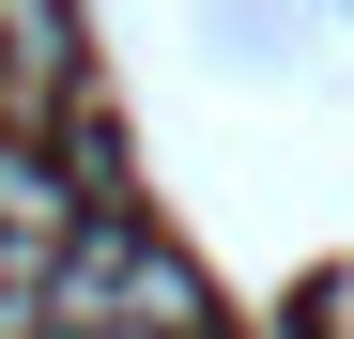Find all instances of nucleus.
<instances>
[{"instance_id":"obj_1","label":"nucleus","mask_w":354,"mask_h":339,"mask_svg":"<svg viewBox=\"0 0 354 339\" xmlns=\"http://www.w3.org/2000/svg\"><path fill=\"white\" fill-rule=\"evenodd\" d=\"M0 262L16 277H62L77 262V201H62V170H46L31 139H0Z\"/></svg>"},{"instance_id":"obj_2","label":"nucleus","mask_w":354,"mask_h":339,"mask_svg":"<svg viewBox=\"0 0 354 339\" xmlns=\"http://www.w3.org/2000/svg\"><path fill=\"white\" fill-rule=\"evenodd\" d=\"M0 77H16V108H62V93H77V31H62V0H0Z\"/></svg>"}]
</instances>
